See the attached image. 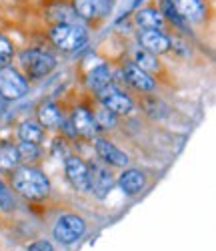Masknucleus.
Here are the masks:
<instances>
[{"mask_svg": "<svg viewBox=\"0 0 216 251\" xmlns=\"http://www.w3.org/2000/svg\"><path fill=\"white\" fill-rule=\"evenodd\" d=\"M138 40L142 49L150 54H164L170 50V38L160 30H140Z\"/></svg>", "mask_w": 216, "mask_h": 251, "instance_id": "9b49d317", "label": "nucleus"}, {"mask_svg": "<svg viewBox=\"0 0 216 251\" xmlns=\"http://www.w3.org/2000/svg\"><path fill=\"white\" fill-rule=\"evenodd\" d=\"M134 65H136L138 69H142L144 73H148V71H156V69H158L156 58L150 54V52H146V50H138V52H136V62H134Z\"/></svg>", "mask_w": 216, "mask_h": 251, "instance_id": "5701e85b", "label": "nucleus"}, {"mask_svg": "<svg viewBox=\"0 0 216 251\" xmlns=\"http://www.w3.org/2000/svg\"><path fill=\"white\" fill-rule=\"evenodd\" d=\"M50 40L62 50L66 52H72V50H78L86 45L88 40V34L82 26H76V25H66V23H60V25H54L50 28Z\"/></svg>", "mask_w": 216, "mask_h": 251, "instance_id": "f03ea898", "label": "nucleus"}, {"mask_svg": "<svg viewBox=\"0 0 216 251\" xmlns=\"http://www.w3.org/2000/svg\"><path fill=\"white\" fill-rule=\"evenodd\" d=\"M160 14H162L164 18H168L172 25L184 28V18L178 14V10H176V6H174V2H172V0H160Z\"/></svg>", "mask_w": 216, "mask_h": 251, "instance_id": "412c9836", "label": "nucleus"}, {"mask_svg": "<svg viewBox=\"0 0 216 251\" xmlns=\"http://www.w3.org/2000/svg\"><path fill=\"white\" fill-rule=\"evenodd\" d=\"M28 251H54V245L46 239H38V241L28 245Z\"/></svg>", "mask_w": 216, "mask_h": 251, "instance_id": "bb28decb", "label": "nucleus"}, {"mask_svg": "<svg viewBox=\"0 0 216 251\" xmlns=\"http://www.w3.org/2000/svg\"><path fill=\"white\" fill-rule=\"evenodd\" d=\"M94 147H96L98 157H100L104 163L112 165V167H126V165H128V155H126L124 151H120L116 145H112L110 141L96 139V141H94Z\"/></svg>", "mask_w": 216, "mask_h": 251, "instance_id": "f8f14e48", "label": "nucleus"}, {"mask_svg": "<svg viewBox=\"0 0 216 251\" xmlns=\"http://www.w3.org/2000/svg\"><path fill=\"white\" fill-rule=\"evenodd\" d=\"M10 185L14 187V191L18 195H22L28 201H40L50 191L48 177L42 171L34 169V167H18L12 175Z\"/></svg>", "mask_w": 216, "mask_h": 251, "instance_id": "f257e3e1", "label": "nucleus"}, {"mask_svg": "<svg viewBox=\"0 0 216 251\" xmlns=\"http://www.w3.org/2000/svg\"><path fill=\"white\" fill-rule=\"evenodd\" d=\"M20 60H22V65H24V71L34 78L50 75L56 67V58L50 52H44L40 49H32V50L22 52Z\"/></svg>", "mask_w": 216, "mask_h": 251, "instance_id": "39448f33", "label": "nucleus"}, {"mask_svg": "<svg viewBox=\"0 0 216 251\" xmlns=\"http://www.w3.org/2000/svg\"><path fill=\"white\" fill-rule=\"evenodd\" d=\"M112 6V0H74V12L84 20H96L106 16Z\"/></svg>", "mask_w": 216, "mask_h": 251, "instance_id": "1a4fd4ad", "label": "nucleus"}, {"mask_svg": "<svg viewBox=\"0 0 216 251\" xmlns=\"http://www.w3.org/2000/svg\"><path fill=\"white\" fill-rule=\"evenodd\" d=\"M124 80H126L132 89H136V91H140V93H150V91L156 89L154 78L150 76L148 73H144L142 69H138L134 62H128V65L124 67Z\"/></svg>", "mask_w": 216, "mask_h": 251, "instance_id": "9d476101", "label": "nucleus"}, {"mask_svg": "<svg viewBox=\"0 0 216 251\" xmlns=\"http://www.w3.org/2000/svg\"><path fill=\"white\" fill-rule=\"evenodd\" d=\"M28 93V82L12 67L0 69V97L4 100H18Z\"/></svg>", "mask_w": 216, "mask_h": 251, "instance_id": "7ed1b4c3", "label": "nucleus"}, {"mask_svg": "<svg viewBox=\"0 0 216 251\" xmlns=\"http://www.w3.org/2000/svg\"><path fill=\"white\" fill-rule=\"evenodd\" d=\"M18 137H20V141L36 143L38 145L42 139H44V129H42L36 121H24V123H20Z\"/></svg>", "mask_w": 216, "mask_h": 251, "instance_id": "6ab92c4d", "label": "nucleus"}, {"mask_svg": "<svg viewBox=\"0 0 216 251\" xmlns=\"http://www.w3.org/2000/svg\"><path fill=\"white\" fill-rule=\"evenodd\" d=\"M38 125L42 129H58L62 125V113L58 111V107H54L52 102H44L42 107H38Z\"/></svg>", "mask_w": 216, "mask_h": 251, "instance_id": "f3484780", "label": "nucleus"}, {"mask_svg": "<svg viewBox=\"0 0 216 251\" xmlns=\"http://www.w3.org/2000/svg\"><path fill=\"white\" fill-rule=\"evenodd\" d=\"M86 231V223L78 215H62L52 229V235L62 245H72L76 243Z\"/></svg>", "mask_w": 216, "mask_h": 251, "instance_id": "20e7f679", "label": "nucleus"}, {"mask_svg": "<svg viewBox=\"0 0 216 251\" xmlns=\"http://www.w3.org/2000/svg\"><path fill=\"white\" fill-rule=\"evenodd\" d=\"M64 171H66V179L70 181V185L76 191L84 193L90 191V183H88V165H86L80 157H66L64 161Z\"/></svg>", "mask_w": 216, "mask_h": 251, "instance_id": "0eeeda50", "label": "nucleus"}, {"mask_svg": "<svg viewBox=\"0 0 216 251\" xmlns=\"http://www.w3.org/2000/svg\"><path fill=\"white\" fill-rule=\"evenodd\" d=\"M14 56V50H12V45L8 43V38H4L0 34V69L2 67H8L10 60Z\"/></svg>", "mask_w": 216, "mask_h": 251, "instance_id": "393cba45", "label": "nucleus"}, {"mask_svg": "<svg viewBox=\"0 0 216 251\" xmlns=\"http://www.w3.org/2000/svg\"><path fill=\"white\" fill-rule=\"evenodd\" d=\"M70 123H72V129H74L78 135H82V137H94V133H96V129H98L96 123H94L92 113L86 111L84 107L74 109Z\"/></svg>", "mask_w": 216, "mask_h": 251, "instance_id": "ddd939ff", "label": "nucleus"}, {"mask_svg": "<svg viewBox=\"0 0 216 251\" xmlns=\"http://www.w3.org/2000/svg\"><path fill=\"white\" fill-rule=\"evenodd\" d=\"M12 207H14V201H12L10 191L0 183V209H2V211H10Z\"/></svg>", "mask_w": 216, "mask_h": 251, "instance_id": "a878e982", "label": "nucleus"}, {"mask_svg": "<svg viewBox=\"0 0 216 251\" xmlns=\"http://www.w3.org/2000/svg\"><path fill=\"white\" fill-rule=\"evenodd\" d=\"M172 2H174L178 14L190 23H200L206 16V6L202 0H172Z\"/></svg>", "mask_w": 216, "mask_h": 251, "instance_id": "4468645a", "label": "nucleus"}, {"mask_svg": "<svg viewBox=\"0 0 216 251\" xmlns=\"http://www.w3.org/2000/svg\"><path fill=\"white\" fill-rule=\"evenodd\" d=\"M98 97L102 100V107L108 109L112 115H128L134 107L130 97L122 91H118L116 87H110V85H108L104 91H100Z\"/></svg>", "mask_w": 216, "mask_h": 251, "instance_id": "423d86ee", "label": "nucleus"}, {"mask_svg": "<svg viewBox=\"0 0 216 251\" xmlns=\"http://www.w3.org/2000/svg\"><path fill=\"white\" fill-rule=\"evenodd\" d=\"M16 151H18L20 161H26V163L36 161V159L40 157V147H38L36 143H26V141H20V145L16 147Z\"/></svg>", "mask_w": 216, "mask_h": 251, "instance_id": "4be33fe9", "label": "nucleus"}, {"mask_svg": "<svg viewBox=\"0 0 216 251\" xmlns=\"http://www.w3.org/2000/svg\"><path fill=\"white\" fill-rule=\"evenodd\" d=\"M136 25L142 26V30H158L160 26H164V16L160 14L158 8H140L136 12Z\"/></svg>", "mask_w": 216, "mask_h": 251, "instance_id": "dca6fc26", "label": "nucleus"}, {"mask_svg": "<svg viewBox=\"0 0 216 251\" xmlns=\"http://www.w3.org/2000/svg\"><path fill=\"white\" fill-rule=\"evenodd\" d=\"M20 163V157H18V151L14 145H4L0 147V171L2 173H10L14 171Z\"/></svg>", "mask_w": 216, "mask_h": 251, "instance_id": "aec40b11", "label": "nucleus"}, {"mask_svg": "<svg viewBox=\"0 0 216 251\" xmlns=\"http://www.w3.org/2000/svg\"><path fill=\"white\" fill-rule=\"evenodd\" d=\"M2 109H4V99L0 97V113H2Z\"/></svg>", "mask_w": 216, "mask_h": 251, "instance_id": "cd10ccee", "label": "nucleus"}, {"mask_svg": "<svg viewBox=\"0 0 216 251\" xmlns=\"http://www.w3.org/2000/svg\"><path fill=\"white\" fill-rule=\"evenodd\" d=\"M94 117V123H96V127H102V129H112L114 125H116V115H112L108 109H100L96 115H92Z\"/></svg>", "mask_w": 216, "mask_h": 251, "instance_id": "b1692460", "label": "nucleus"}, {"mask_svg": "<svg viewBox=\"0 0 216 251\" xmlns=\"http://www.w3.org/2000/svg\"><path fill=\"white\" fill-rule=\"evenodd\" d=\"M144 185H146V179L138 169H128L118 179V187L126 195H138L144 189Z\"/></svg>", "mask_w": 216, "mask_h": 251, "instance_id": "2eb2a0df", "label": "nucleus"}, {"mask_svg": "<svg viewBox=\"0 0 216 251\" xmlns=\"http://www.w3.org/2000/svg\"><path fill=\"white\" fill-rule=\"evenodd\" d=\"M86 80H88V87H90L92 91L100 93V91H104V89L112 82L110 69H108L106 65H98L96 69L90 71V75H88V78H86Z\"/></svg>", "mask_w": 216, "mask_h": 251, "instance_id": "a211bd4d", "label": "nucleus"}, {"mask_svg": "<svg viewBox=\"0 0 216 251\" xmlns=\"http://www.w3.org/2000/svg\"><path fill=\"white\" fill-rule=\"evenodd\" d=\"M88 183H90V191H94L96 197H106L108 191L112 189L114 185V175L110 169L98 165V163H90L88 167Z\"/></svg>", "mask_w": 216, "mask_h": 251, "instance_id": "6e6552de", "label": "nucleus"}]
</instances>
